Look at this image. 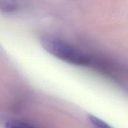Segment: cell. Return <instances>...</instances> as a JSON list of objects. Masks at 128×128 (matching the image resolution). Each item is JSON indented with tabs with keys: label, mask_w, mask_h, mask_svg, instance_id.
Listing matches in <instances>:
<instances>
[{
	"label": "cell",
	"mask_w": 128,
	"mask_h": 128,
	"mask_svg": "<svg viewBox=\"0 0 128 128\" xmlns=\"http://www.w3.org/2000/svg\"><path fill=\"white\" fill-rule=\"evenodd\" d=\"M42 48L61 61L77 66H87L91 62L87 55L66 41L52 36H44L41 40Z\"/></svg>",
	"instance_id": "1"
},
{
	"label": "cell",
	"mask_w": 128,
	"mask_h": 128,
	"mask_svg": "<svg viewBox=\"0 0 128 128\" xmlns=\"http://www.w3.org/2000/svg\"><path fill=\"white\" fill-rule=\"evenodd\" d=\"M88 118L90 122L96 128H113L111 127L110 125H109L108 124L106 123V122L101 120V119L96 117V116L90 115Z\"/></svg>",
	"instance_id": "2"
},
{
	"label": "cell",
	"mask_w": 128,
	"mask_h": 128,
	"mask_svg": "<svg viewBox=\"0 0 128 128\" xmlns=\"http://www.w3.org/2000/svg\"><path fill=\"white\" fill-rule=\"evenodd\" d=\"M6 128H36L31 125L25 122L18 121H8L5 125Z\"/></svg>",
	"instance_id": "3"
}]
</instances>
